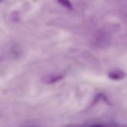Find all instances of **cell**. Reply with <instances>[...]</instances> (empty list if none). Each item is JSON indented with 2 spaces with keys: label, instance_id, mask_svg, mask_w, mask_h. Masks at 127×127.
Listing matches in <instances>:
<instances>
[{
  "label": "cell",
  "instance_id": "cell-1",
  "mask_svg": "<svg viewBox=\"0 0 127 127\" xmlns=\"http://www.w3.org/2000/svg\"><path fill=\"white\" fill-rule=\"evenodd\" d=\"M109 77L114 80H119L125 78L126 74L124 72L119 69H115L109 72L108 74Z\"/></svg>",
  "mask_w": 127,
  "mask_h": 127
},
{
  "label": "cell",
  "instance_id": "cell-2",
  "mask_svg": "<svg viewBox=\"0 0 127 127\" xmlns=\"http://www.w3.org/2000/svg\"><path fill=\"white\" fill-rule=\"evenodd\" d=\"M57 1L60 5L69 10L73 9V6L69 0H57Z\"/></svg>",
  "mask_w": 127,
  "mask_h": 127
},
{
  "label": "cell",
  "instance_id": "cell-3",
  "mask_svg": "<svg viewBox=\"0 0 127 127\" xmlns=\"http://www.w3.org/2000/svg\"><path fill=\"white\" fill-rule=\"evenodd\" d=\"M97 127H104L103 126H102V125H98V126H97Z\"/></svg>",
  "mask_w": 127,
  "mask_h": 127
},
{
  "label": "cell",
  "instance_id": "cell-4",
  "mask_svg": "<svg viewBox=\"0 0 127 127\" xmlns=\"http://www.w3.org/2000/svg\"><path fill=\"white\" fill-rule=\"evenodd\" d=\"M2 0H0V1L1 2V1H2Z\"/></svg>",
  "mask_w": 127,
  "mask_h": 127
}]
</instances>
